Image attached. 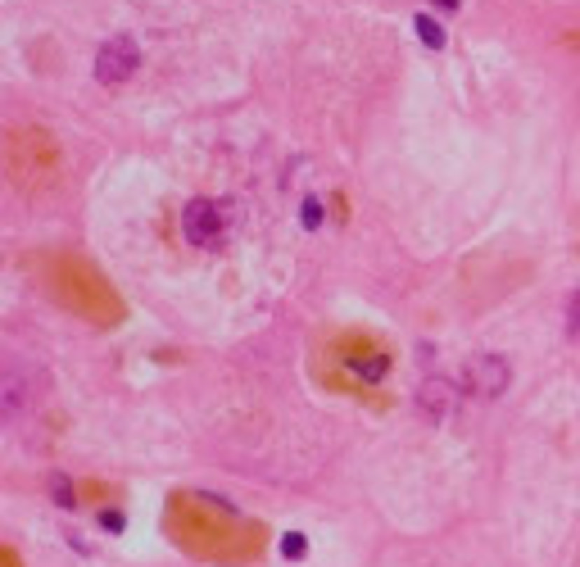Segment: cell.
Returning a JSON list of instances; mask_svg holds the SVG:
<instances>
[{"mask_svg":"<svg viewBox=\"0 0 580 567\" xmlns=\"http://www.w3.org/2000/svg\"><path fill=\"white\" fill-rule=\"evenodd\" d=\"M181 232H186V241L200 245V250L222 245V236H227V205L205 200V196L186 200V205H181Z\"/></svg>","mask_w":580,"mask_h":567,"instance_id":"6da1fadb","label":"cell"},{"mask_svg":"<svg viewBox=\"0 0 580 567\" xmlns=\"http://www.w3.org/2000/svg\"><path fill=\"white\" fill-rule=\"evenodd\" d=\"M137 69H141V50H137L132 36H109V41L100 46V55H95V78L109 82V86L127 82Z\"/></svg>","mask_w":580,"mask_h":567,"instance_id":"7a4b0ae2","label":"cell"},{"mask_svg":"<svg viewBox=\"0 0 580 567\" xmlns=\"http://www.w3.org/2000/svg\"><path fill=\"white\" fill-rule=\"evenodd\" d=\"M467 381L481 390V395H499V390L512 381V368H508V359H499V354H476V359L467 363Z\"/></svg>","mask_w":580,"mask_h":567,"instance_id":"3957f363","label":"cell"},{"mask_svg":"<svg viewBox=\"0 0 580 567\" xmlns=\"http://www.w3.org/2000/svg\"><path fill=\"white\" fill-rule=\"evenodd\" d=\"M453 409V386L444 377H435V381H422V390H417V413L427 422H440L444 413Z\"/></svg>","mask_w":580,"mask_h":567,"instance_id":"277c9868","label":"cell"},{"mask_svg":"<svg viewBox=\"0 0 580 567\" xmlns=\"http://www.w3.org/2000/svg\"><path fill=\"white\" fill-rule=\"evenodd\" d=\"M413 23H417V32H422V41H427V46H444V27L435 23L431 14H417Z\"/></svg>","mask_w":580,"mask_h":567,"instance_id":"5b68a950","label":"cell"},{"mask_svg":"<svg viewBox=\"0 0 580 567\" xmlns=\"http://www.w3.org/2000/svg\"><path fill=\"white\" fill-rule=\"evenodd\" d=\"M282 554H286V559H299V554H304V535H286V540H282Z\"/></svg>","mask_w":580,"mask_h":567,"instance_id":"8992f818","label":"cell"},{"mask_svg":"<svg viewBox=\"0 0 580 567\" xmlns=\"http://www.w3.org/2000/svg\"><path fill=\"white\" fill-rule=\"evenodd\" d=\"M322 223V209H317V200H304V227H317Z\"/></svg>","mask_w":580,"mask_h":567,"instance_id":"52a82bcc","label":"cell"},{"mask_svg":"<svg viewBox=\"0 0 580 567\" xmlns=\"http://www.w3.org/2000/svg\"><path fill=\"white\" fill-rule=\"evenodd\" d=\"M567 322H572V332L580 336V291L572 295V304H567Z\"/></svg>","mask_w":580,"mask_h":567,"instance_id":"ba28073f","label":"cell"}]
</instances>
